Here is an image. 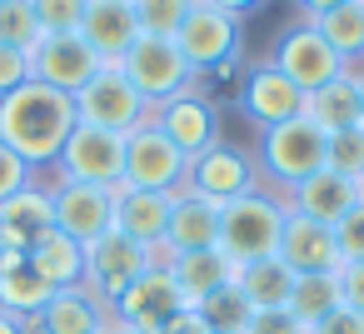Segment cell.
Returning <instances> with one entry per match:
<instances>
[{"instance_id":"obj_1","label":"cell","mask_w":364,"mask_h":334,"mask_svg":"<svg viewBox=\"0 0 364 334\" xmlns=\"http://www.w3.org/2000/svg\"><path fill=\"white\" fill-rule=\"evenodd\" d=\"M75 125V95H60L41 80H26L0 100V145L16 150L31 170H55Z\"/></svg>"},{"instance_id":"obj_2","label":"cell","mask_w":364,"mask_h":334,"mask_svg":"<svg viewBox=\"0 0 364 334\" xmlns=\"http://www.w3.org/2000/svg\"><path fill=\"white\" fill-rule=\"evenodd\" d=\"M289 220V200L269 185H255L250 195L220 205V254L235 264L279 254V235Z\"/></svg>"},{"instance_id":"obj_3","label":"cell","mask_w":364,"mask_h":334,"mask_svg":"<svg viewBox=\"0 0 364 334\" xmlns=\"http://www.w3.org/2000/svg\"><path fill=\"white\" fill-rule=\"evenodd\" d=\"M324 145L329 135L309 120V115H294L274 130H259L255 140V165H259V180L279 195H289L294 185H304L314 170H324Z\"/></svg>"},{"instance_id":"obj_4","label":"cell","mask_w":364,"mask_h":334,"mask_svg":"<svg viewBox=\"0 0 364 334\" xmlns=\"http://www.w3.org/2000/svg\"><path fill=\"white\" fill-rule=\"evenodd\" d=\"M269 65L299 90V95H314L324 90L334 75H344L349 65L324 45V36L309 26V21H289L279 36H274V50H269Z\"/></svg>"},{"instance_id":"obj_5","label":"cell","mask_w":364,"mask_h":334,"mask_svg":"<svg viewBox=\"0 0 364 334\" xmlns=\"http://www.w3.org/2000/svg\"><path fill=\"white\" fill-rule=\"evenodd\" d=\"M150 100L125 80L120 65H105L80 95H75V120L80 125H95V130H110V135H130L150 120Z\"/></svg>"},{"instance_id":"obj_6","label":"cell","mask_w":364,"mask_h":334,"mask_svg":"<svg viewBox=\"0 0 364 334\" xmlns=\"http://www.w3.org/2000/svg\"><path fill=\"white\" fill-rule=\"evenodd\" d=\"M175 45H180V55L190 60L195 75H215L220 65L240 60V50H245V26H240L235 16L205 6V0H195L190 16H185V26L175 31Z\"/></svg>"},{"instance_id":"obj_7","label":"cell","mask_w":364,"mask_h":334,"mask_svg":"<svg viewBox=\"0 0 364 334\" xmlns=\"http://www.w3.org/2000/svg\"><path fill=\"white\" fill-rule=\"evenodd\" d=\"M120 70H125V80H130L150 105H165V100H175L180 90L200 85V75H195L190 60L180 55V45H175V41H160V36H140V41L125 50Z\"/></svg>"},{"instance_id":"obj_8","label":"cell","mask_w":364,"mask_h":334,"mask_svg":"<svg viewBox=\"0 0 364 334\" xmlns=\"http://www.w3.org/2000/svg\"><path fill=\"white\" fill-rule=\"evenodd\" d=\"M145 269H155V254L145 244H135L120 230H105L95 244H85V289L110 309Z\"/></svg>"},{"instance_id":"obj_9","label":"cell","mask_w":364,"mask_h":334,"mask_svg":"<svg viewBox=\"0 0 364 334\" xmlns=\"http://www.w3.org/2000/svg\"><path fill=\"white\" fill-rule=\"evenodd\" d=\"M55 180L115 190L125 180V135H110V130H95V125H75L65 150H60V160H55Z\"/></svg>"},{"instance_id":"obj_10","label":"cell","mask_w":364,"mask_h":334,"mask_svg":"<svg viewBox=\"0 0 364 334\" xmlns=\"http://www.w3.org/2000/svg\"><path fill=\"white\" fill-rule=\"evenodd\" d=\"M255 185H264V180H259L255 155H250L245 145H230V140L210 145V150H205V155H195V160H190V170H185V190L205 195L210 205H230V200L250 195Z\"/></svg>"},{"instance_id":"obj_11","label":"cell","mask_w":364,"mask_h":334,"mask_svg":"<svg viewBox=\"0 0 364 334\" xmlns=\"http://www.w3.org/2000/svg\"><path fill=\"white\" fill-rule=\"evenodd\" d=\"M185 170H190V160H185V155L175 150V140H170L165 130H155L150 120L125 135V185L175 195V190L185 185Z\"/></svg>"},{"instance_id":"obj_12","label":"cell","mask_w":364,"mask_h":334,"mask_svg":"<svg viewBox=\"0 0 364 334\" xmlns=\"http://www.w3.org/2000/svg\"><path fill=\"white\" fill-rule=\"evenodd\" d=\"M100 70H105V60L80 41V31L41 36V45L31 50V80H41V85H50L60 95H80Z\"/></svg>"},{"instance_id":"obj_13","label":"cell","mask_w":364,"mask_h":334,"mask_svg":"<svg viewBox=\"0 0 364 334\" xmlns=\"http://www.w3.org/2000/svg\"><path fill=\"white\" fill-rule=\"evenodd\" d=\"M150 125L165 130L185 160L205 155L210 145H220V110H215V100H210L200 85L180 90V95L165 100V105H155V110H150Z\"/></svg>"},{"instance_id":"obj_14","label":"cell","mask_w":364,"mask_h":334,"mask_svg":"<svg viewBox=\"0 0 364 334\" xmlns=\"http://www.w3.org/2000/svg\"><path fill=\"white\" fill-rule=\"evenodd\" d=\"M180 309H190V304L180 299L170 269L155 264V269H145V274L110 304V319L125 324V329H135V334H165V324H170Z\"/></svg>"},{"instance_id":"obj_15","label":"cell","mask_w":364,"mask_h":334,"mask_svg":"<svg viewBox=\"0 0 364 334\" xmlns=\"http://www.w3.org/2000/svg\"><path fill=\"white\" fill-rule=\"evenodd\" d=\"M235 100H240V115H245L255 130H274V125H284V120L304 115V95H299V90H294V85H289L269 60L245 65Z\"/></svg>"},{"instance_id":"obj_16","label":"cell","mask_w":364,"mask_h":334,"mask_svg":"<svg viewBox=\"0 0 364 334\" xmlns=\"http://www.w3.org/2000/svg\"><path fill=\"white\" fill-rule=\"evenodd\" d=\"M50 205H55V230L70 235L75 244H95L105 230H115V195L100 190V185L55 180L50 185Z\"/></svg>"},{"instance_id":"obj_17","label":"cell","mask_w":364,"mask_h":334,"mask_svg":"<svg viewBox=\"0 0 364 334\" xmlns=\"http://www.w3.org/2000/svg\"><path fill=\"white\" fill-rule=\"evenodd\" d=\"M279 259L294 269V274H339L344 259H339V244H334V230L319 225V220H304L289 210L284 220V235H279Z\"/></svg>"},{"instance_id":"obj_18","label":"cell","mask_w":364,"mask_h":334,"mask_svg":"<svg viewBox=\"0 0 364 334\" xmlns=\"http://www.w3.org/2000/svg\"><path fill=\"white\" fill-rule=\"evenodd\" d=\"M170 254H195V249H220V205H210L195 190L170 195V230H165Z\"/></svg>"},{"instance_id":"obj_19","label":"cell","mask_w":364,"mask_h":334,"mask_svg":"<svg viewBox=\"0 0 364 334\" xmlns=\"http://www.w3.org/2000/svg\"><path fill=\"white\" fill-rule=\"evenodd\" d=\"M80 41H85L105 65H120L125 50L140 41V26H135L130 0H90V6H85V21H80Z\"/></svg>"},{"instance_id":"obj_20","label":"cell","mask_w":364,"mask_h":334,"mask_svg":"<svg viewBox=\"0 0 364 334\" xmlns=\"http://www.w3.org/2000/svg\"><path fill=\"white\" fill-rule=\"evenodd\" d=\"M115 230L130 235L135 244L145 249H160L165 244V230H170V195L160 190H135V185H115Z\"/></svg>"},{"instance_id":"obj_21","label":"cell","mask_w":364,"mask_h":334,"mask_svg":"<svg viewBox=\"0 0 364 334\" xmlns=\"http://www.w3.org/2000/svg\"><path fill=\"white\" fill-rule=\"evenodd\" d=\"M110 324V309L85 289V284H75V289H55L50 294V304L26 324L31 334H100Z\"/></svg>"},{"instance_id":"obj_22","label":"cell","mask_w":364,"mask_h":334,"mask_svg":"<svg viewBox=\"0 0 364 334\" xmlns=\"http://www.w3.org/2000/svg\"><path fill=\"white\" fill-rule=\"evenodd\" d=\"M55 230V205H50V185H26L16 200L0 205V244L6 249H31L41 235Z\"/></svg>"},{"instance_id":"obj_23","label":"cell","mask_w":364,"mask_h":334,"mask_svg":"<svg viewBox=\"0 0 364 334\" xmlns=\"http://www.w3.org/2000/svg\"><path fill=\"white\" fill-rule=\"evenodd\" d=\"M364 190H359V180H344V175H334V170H314L304 185H294L284 200H289V210L294 215H304V220H319V225H339L344 220V210L359 200Z\"/></svg>"},{"instance_id":"obj_24","label":"cell","mask_w":364,"mask_h":334,"mask_svg":"<svg viewBox=\"0 0 364 334\" xmlns=\"http://www.w3.org/2000/svg\"><path fill=\"white\" fill-rule=\"evenodd\" d=\"M50 284H46V274L31 264V254H21V249H6L0 254V309L6 314H16V319H36L46 304H50Z\"/></svg>"},{"instance_id":"obj_25","label":"cell","mask_w":364,"mask_h":334,"mask_svg":"<svg viewBox=\"0 0 364 334\" xmlns=\"http://www.w3.org/2000/svg\"><path fill=\"white\" fill-rule=\"evenodd\" d=\"M235 259H225L220 249H195V254H175L170 259V279H175V289H180V299L195 309L200 299H210L215 289H225V284H235Z\"/></svg>"},{"instance_id":"obj_26","label":"cell","mask_w":364,"mask_h":334,"mask_svg":"<svg viewBox=\"0 0 364 334\" xmlns=\"http://www.w3.org/2000/svg\"><path fill=\"white\" fill-rule=\"evenodd\" d=\"M304 115H309L324 135L354 130V125H359V70H344V75H334L324 90L304 95Z\"/></svg>"},{"instance_id":"obj_27","label":"cell","mask_w":364,"mask_h":334,"mask_svg":"<svg viewBox=\"0 0 364 334\" xmlns=\"http://www.w3.org/2000/svg\"><path fill=\"white\" fill-rule=\"evenodd\" d=\"M26 254H31V264L46 274L50 289H75V284H85V244H75L70 235L50 230V235H41Z\"/></svg>"},{"instance_id":"obj_28","label":"cell","mask_w":364,"mask_h":334,"mask_svg":"<svg viewBox=\"0 0 364 334\" xmlns=\"http://www.w3.org/2000/svg\"><path fill=\"white\" fill-rule=\"evenodd\" d=\"M235 289H240L255 309H279V304H289L294 269H289L279 254H269V259H250V264L235 269Z\"/></svg>"},{"instance_id":"obj_29","label":"cell","mask_w":364,"mask_h":334,"mask_svg":"<svg viewBox=\"0 0 364 334\" xmlns=\"http://www.w3.org/2000/svg\"><path fill=\"white\" fill-rule=\"evenodd\" d=\"M319 36H324V45L354 70V65H364V0H344V6H334V11H324V16H314L309 21Z\"/></svg>"},{"instance_id":"obj_30","label":"cell","mask_w":364,"mask_h":334,"mask_svg":"<svg viewBox=\"0 0 364 334\" xmlns=\"http://www.w3.org/2000/svg\"><path fill=\"white\" fill-rule=\"evenodd\" d=\"M344 304V289H339V274H294V289H289V314L314 329L319 319H329L334 309Z\"/></svg>"},{"instance_id":"obj_31","label":"cell","mask_w":364,"mask_h":334,"mask_svg":"<svg viewBox=\"0 0 364 334\" xmlns=\"http://www.w3.org/2000/svg\"><path fill=\"white\" fill-rule=\"evenodd\" d=\"M195 309H200V319L210 324V334H245V324H250V314H255V304H250L235 284L215 289V294L200 299Z\"/></svg>"},{"instance_id":"obj_32","label":"cell","mask_w":364,"mask_h":334,"mask_svg":"<svg viewBox=\"0 0 364 334\" xmlns=\"http://www.w3.org/2000/svg\"><path fill=\"white\" fill-rule=\"evenodd\" d=\"M41 21H36V6L31 0H0V45H11L21 55H31L41 45Z\"/></svg>"},{"instance_id":"obj_33","label":"cell","mask_w":364,"mask_h":334,"mask_svg":"<svg viewBox=\"0 0 364 334\" xmlns=\"http://www.w3.org/2000/svg\"><path fill=\"white\" fill-rule=\"evenodd\" d=\"M190 6H195V0H130L140 36H160V41H175V31L190 16Z\"/></svg>"},{"instance_id":"obj_34","label":"cell","mask_w":364,"mask_h":334,"mask_svg":"<svg viewBox=\"0 0 364 334\" xmlns=\"http://www.w3.org/2000/svg\"><path fill=\"white\" fill-rule=\"evenodd\" d=\"M324 170H334V175H344V180H364V125L329 135V145H324Z\"/></svg>"},{"instance_id":"obj_35","label":"cell","mask_w":364,"mask_h":334,"mask_svg":"<svg viewBox=\"0 0 364 334\" xmlns=\"http://www.w3.org/2000/svg\"><path fill=\"white\" fill-rule=\"evenodd\" d=\"M85 6L90 0H36V21L46 36H65V31H80Z\"/></svg>"},{"instance_id":"obj_36","label":"cell","mask_w":364,"mask_h":334,"mask_svg":"<svg viewBox=\"0 0 364 334\" xmlns=\"http://www.w3.org/2000/svg\"><path fill=\"white\" fill-rule=\"evenodd\" d=\"M334 244H339V259L344 264H359L364 259V195L344 210V220L334 225Z\"/></svg>"},{"instance_id":"obj_37","label":"cell","mask_w":364,"mask_h":334,"mask_svg":"<svg viewBox=\"0 0 364 334\" xmlns=\"http://www.w3.org/2000/svg\"><path fill=\"white\" fill-rule=\"evenodd\" d=\"M26 185H36V170L16 155V150H6V145H0V205H6V200H16Z\"/></svg>"},{"instance_id":"obj_38","label":"cell","mask_w":364,"mask_h":334,"mask_svg":"<svg viewBox=\"0 0 364 334\" xmlns=\"http://www.w3.org/2000/svg\"><path fill=\"white\" fill-rule=\"evenodd\" d=\"M245 334H309V329L279 304V309H255L250 324H245Z\"/></svg>"},{"instance_id":"obj_39","label":"cell","mask_w":364,"mask_h":334,"mask_svg":"<svg viewBox=\"0 0 364 334\" xmlns=\"http://www.w3.org/2000/svg\"><path fill=\"white\" fill-rule=\"evenodd\" d=\"M31 80V55L11 50V45H0V100H6L11 90H21Z\"/></svg>"},{"instance_id":"obj_40","label":"cell","mask_w":364,"mask_h":334,"mask_svg":"<svg viewBox=\"0 0 364 334\" xmlns=\"http://www.w3.org/2000/svg\"><path fill=\"white\" fill-rule=\"evenodd\" d=\"M339 289H344V309L364 314V259H359V264H344V269H339Z\"/></svg>"},{"instance_id":"obj_41","label":"cell","mask_w":364,"mask_h":334,"mask_svg":"<svg viewBox=\"0 0 364 334\" xmlns=\"http://www.w3.org/2000/svg\"><path fill=\"white\" fill-rule=\"evenodd\" d=\"M309 334H364V314H354V309L339 304V309H334L329 319H319Z\"/></svg>"},{"instance_id":"obj_42","label":"cell","mask_w":364,"mask_h":334,"mask_svg":"<svg viewBox=\"0 0 364 334\" xmlns=\"http://www.w3.org/2000/svg\"><path fill=\"white\" fill-rule=\"evenodd\" d=\"M165 334H210V324L200 319V309H180V314L165 324Z\"/></svg>"},{"instance_id":"obj_43","label":"cell","mask_w":364,"mask_h":334,"mask_svg":"<svg viewBox=\"0 0 364 334\" xmlns=\"http://www.w3.org/2000/svg\"><path fill=\"white\" fill-rule=\"evenodd\" d=\"M205 6H215V11H225V16H235V21H245V16H255V11H264L269 0H205Z\"/></svg>"},{"instance_id":"obj_44","label":"cell","mask_w":364,"mask_h":334,"mask_svg":"<svg viewBox=\"0 0 364 334\" xmlns=\"http://www.w3.org/2000/svg\"><path fill=\"white\" fill-rule=\"evenodd\" d=\"M299 6V21H314V16H324V11H334V6H344V0H294Z\"/></svg>"},{"instance_id":"obj_45","label":"cell","mask_w":364,"mask_h":334,"mask_svg":"<svg viewBox=\"0 0 364 334\" xmlns=\"http://www.w3.org/2000/svg\"><path fill=\"white\" fill-rule=\"evenodd\" d=\"M0 334H26V319H16V314L0 309Z\"/></svg>"},{"instance_id":"obj_46","label":"cell","mask_w":364,"mask_h":334,"mask_svg":"<svg viewBox=\"0 0 364 334\" xmlns=\"http://www.w3.org/2000/svg\"><path fill=\"white\" fill-rule=\"evenodd\" d=\"M359 70V125H364V65H354Z\"/></svg>"},{"instance_id":"obj_47","label":"cell","mask_w":364,"mask_h":334,"mask_svg":"<svg viewBox=\"0 0 364 334\" xmlns=\"http://www.w3.org/2000/svg\"><path fill=\"white\" fill-rule=\"evenodd\" d=\"M105 334H135V329H125V324H115V319H110V324H105Z\"/></svg>"},{"instance_id":"obj_48","label":"cell","mask_w":364,"mask_h":334,"mask_svg":"<svg viewBox=\"0 0 364 334\" xmlns=\"http://www.w3.org/2000/svg\"><path fill=\"white\" fill-rule=\"evenodd\" d=\"M0 254H6V244H0Z\"/></svg>"},{"instance_id":"obj_49","label":"cell","mask_w":364,"mask_h":334,"mask_svg":"<svg viewBox=\"0 0 364 334\" xmlns=\"http://www.w3.org/2000/svg\"><path fill=\"white\" fill-rule=\"evenodd\" d=\"M359 190H364V180H359Z\"/></svg>"},{"instance_id":"obj_50","label":"cell","mask_w":364,"mask_h":334,"mask_svg":"<svg viewBox=\"0 0 364 334\" xmlns=\"http://www.w3.org/2000/svg\"><path fill=\"white\" fill-rule=\"evenodd\" d=\"M100 334H105V329H100Z\"/></svg>"}]
</instances>
